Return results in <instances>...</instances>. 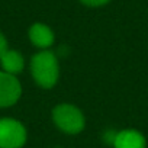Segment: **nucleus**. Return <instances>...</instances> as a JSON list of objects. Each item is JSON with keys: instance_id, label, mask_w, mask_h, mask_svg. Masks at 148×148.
Instances as JSON below:
<instances>
[{"instance_id": "nucleus-1", "label": "nucleus", "mask_w": 148, "mask_h": 148, "mask_svg": "<svg viewBox=\"0 0 148 148\" xmlns=\"http://www.w3.org/2000/svg\"><path fill=\"white\" fill-rule=\"evenodd\" d=\"M29 70L35 83L42 89H52L60 79V62L55 52L41 49L29 61Z\"/></svg>"}, {"instance_id": "nucleus-2", "label": "nucleus", "mask_w": 148, "mask_h": 148, "mask_svg": "<svg viewBox=\"0 0 148 148\" xmlns=\"http://www.w3.org/2000/svg\"><path fill=\"white\" fill-rule=\"evenodd\" d=\"M51 118L54 125L64 134L77 135L86 126V118L80 108L71 103H60L52 108Z\"/></svg>"}, {"instance_id": "nucleus-3", "label": "nucleus", "mask_w": 148, "mask_h": 148, "mask_svg": "<svg viewBox=\"0 0 148 148\" xmlns=\"http://www.w3.org/2000/svg\"><path fill=\"white\" fill-rule=\"evenodd\" d=\"M25 125L13 118H0V148H22L26 144Z\"/></svg>"}, {"instance_id": "nucleus-4", "label": "nucleus", "mask_w": 148, "mask_h": 148, "mask_svg": "<svg viewBox=\"0 0 148 148\" xmlns=\"http://www.w3.org/2000/svg\"><path fill=\"white\" fill-rule=\"evenodd\" d=\"M22 96V84L16 76L0 70V108H10Z\"/></svg>"}, {"instance_id": "nucleus-5", "label": "nucleus", "mask_w": 148, "mask_h": 148, "mask_svg": "<svg viewBox=\"0 0 148 148\" xmlns=\"http://www.w3.org/2000/svg\"><path fill=\"white\" fill-rule=\"evenodd\" d=\"M28 38L32 42V45H35L39 49H48L55 42V35H54L52 29L48 25L41 23V22H36L29 26Z\"/></svg>"}, {"instance_id": "nucleus-6", "label": "nucleus", "mask_w": 148, "mask_h": 148, "mask_svg": "<svg viewBox=\"0 0 148 148\" xmlns=\"http://www.w3.org/2000/svg\"><path fill=\"white\" fill-rule=\"evenodd\" d=\"M113 148H147L145 136L136 129H122L116 132Z\"/></svg>"}, {"instance_id": "nucleus-7", "label": "nucleus", "mask_w": 148, "mask_h": 148, "mask_svg": "<svg viewBox=\"0 0 148 148\" xmlns=\"http://www.w3.org/2000/svg\"><path fill=\"white\" fill-rule=\"evenodd\" d=\"M0 65L5 73H9L12 76H18L25 68V60L23 55L16 49H8L2 57H0Z\"/></svg>"}, {"instance_id": "nucleus-8", "label": "nucleus", "mask_w": 148, "mask_h": 148, "mask_svg": "<svg viewBox=\"0 0 148 148\" xmlns=\"http://www.w3.org/2000/svg\"><path fill=\"white\" fill-rule=\"evenodd\" d=\"M80 2L87 8H100V6L108 5L110 0H80Z\"/></svg>"}, {"instance_id": "nucleus-9", "label": "nucleus", "mask_w": 148, "mask_h": 148, "mask_svg": "<svg viewBox=\"0 0 148 148\" xmlns=\"http://www.w3.org/2000/svg\"><path fill=\"white\" fill-rule=\"evenodd\" d=\"M9 49V45H8V39L6 36L3 35V32L0 31V57H2L6 51Z\"/></svg>"}, {"instance_id": "nucleus-10", "label": "nucleus", "mask_w": 148, "mask_h": 148, "mask_svg": "<svg viewBox=\"0 0 148 148\" xmlns=\"http://www.w3.org/2000/svg\"><path fill=\"white\" fill-rule=\"evenodd\" d=\"M115 136H116V131H108L105 132V136H103V141L108 144V145H113V141H115Z\"/></svg>"}, {"instance_id": "nucleus-11", "label": "nucleus", "mask_w": 148, "mask_h": 148, "mask_svg": "<svg viewBox=\"0 0 148 148\" xmlns=\"http://www.w3.org/2000/svg\"><path fill=\"white\" fill-rule=\"evenodd\" d=\"M54 148H62V147H54Z\"/></svg>"}]
</instances>
